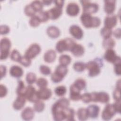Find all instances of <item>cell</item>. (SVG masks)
<instances>
[{
	"label": "cell",
	"mask_w": 121,
	"mask_h": 121,
	"mask_svg": "<svg viewBox=\"0 0 121 121\" xmlns=\"http://www.w3.org/2000/svg\"><path fill=\"white\" fill-rule=\"evenodd\" d=\"M80 20L83 25L86 28L97 27L101 24V20L97 17H94L86 13H82L80 16Z\"/></svg>",
	"instance_id": "1"
},
{
	"label": "cell",
	"mask_w": 121,
	"mask_h": 121,
	"mask_svg": "<svg viewBox=\"0 0 121 121\" xmlns=\"http://www.w3.org/2000/svg\"><path fill=\"white\" fill-rule=\"evenodd\" d=\"M76 42L71 38H66L58 41L56 44V50L59 52L61 53L65 51H70Z\"/></svg>",
	"instance_id": "2"
},
{
	"label": "cell",
	"mask_w": 121,
	"mask_h": 121,
	"mask_svg": "<svg viewBox=\"0 0 121 121\" xmlns=\"http://www.w3.org/2000/svg\"><path fill=\"white\" fill-rule=\"evenodd\" d=\"M11 43L10 40L7 38H2L0 42V59H6L9 56Z\"/></svg>",
	"instance_id": "3"
},
{
	"label": "cell",
	"mask_w": 121,
	"mask_h": 121,
	"mask_svg": "<svg viewBox=\"0 0 121 121\" xmlns=\"http://www.w3.org/2000/svg\"><path fill=\"white\" fill-rule=\"evenodd\" d=\"M102 63L100 60H90L86 63V69L88 70V75L94 77L98 75L101 71Z\"/></svg>",
	"instance_id": "4"
},
{
	"label": "cell",
	"mask_w": 121,
	"mask_h": 121,
	"mask_svg": "<svg viewBox=\"0 0 121 121\" xmlns=\"http://www.w3.org/2000/svg\"><path fill=\"white\" fill-rule=\"evenodd\" d=\"M83 7V13L89 14L96 13L98 9V5L95 2H91L89 0H80Z\"/></svg>",
	"instance_id": "5"
},
{
	"label": "cell",
	"mask_w": 121,
	"mask_h": 121,
	"mask_svg": "<svg viewBox=\"0 0 121 121\" xmlns=\"http://www.w3.org/2000/svg\"><path fill=\"white\" fill-rule=\"evenodd\" d=\"M104 58L108 62L112 63L113 64L121 62L120 57L116 54L115 51L112 49L106 50L104 54Z\"/></svg>",
	"instance_id": "6"
},
{
	"label": "cell",
	"mask_w": 121,
	"mask_h": 121,
	"mask_svg": "<svg viewBox=\"0 0 121 121\" xmlns=\"http://www.w3.org/2000/svg\"><path fill=\"white\" fill-rule=\"evenodd\" d=\"M25 97L28 101L34 103L39 100L37 95V90H36L35 88L31 85H29L26 86Z\"/></svg>",
	"instance_id": "7"
},
{
	"label": "cell",
	"mask_w": 121,
	"mask_h": 121,
	"mask_svg": "<svg viewBox=\"0 0 121 121\" xmlns=\"http://www.w3.org/2000/svg\"><path fill=\"white\" fill-rule=\"evenodd\" d=\"M41 50V47L38 44L33 43L26 50L24 55L31 60L40 52Z\"/></svg>",
	"instance_id": "8"
},
{
	"label": "cell",
	"mask_w": 121,
	"mask_h": 121,
	"mask_svg": "<svg viewBox=\"0 0 121 121\" xmlns=\"http://www.w3.org/2000/svg\"><path fill=\"white\" fill-rule=\"evenodd\" d=\"M115 113L116 112L112 104H107L102 112V118L104 121L110 120Z\"/></svg>",
	"instance_id": "9"
},
{
	"label": "cell",
	"mask_w": 121,
	"mask_h": 121,
	"mask_svg": "<svg viewBox=\"0 0 121 121\" xmlns=\"http://www.w3.org/2000/svg\"><path fill=\"white\" fill-rule=\"evenodd\" d=\"M117 23V17L113 14L107 15L104 18V26L112 29L114 27Z\"/></svg>",
	"instance_id": "10"
},
{
	"label": "cell",
	"mask_w": 121,
	"mask_h": 121,
	"mask_svg": "<svg viewBox=\"0 0 121 121\" xmlns=\"http://www.w3.org/2000/svg\"><path fill=\"white\" fill-rule=\"evenodd\" d=\"M80 10L78 5L75 2H71L68 4L66 7V12L70 16H77Z\"/></svg>",
	"instance_id": "11"
},
{
	"label": "cell",
	"mask_w": 121,
	"mask_h": 121,
	"mask_svg": "<svg viewBox=\"0 0 121 121\" xmlns=\"http://www.w3.org/2000/svg\"><path fill=\"white\" fill-rule=\"evenodd\" d=\"M70 35L77 39H80L83 36V31L81 28L78 25H71L69 28Z\"/></svg>",
	"instance_id": "12"
},
{
	"label": "cell",
	"mask_w": 121,
	"mask_h": 121,
	"mask_svg": "<svg viewBox=\"0 0 121 121\" xmlns=\"http://www.w3.org/2000/svg\"><path fill=\"white\" fill-rule=\"evenodd\" d=\"M37 94L39 100H46L51 97L52 92L50 88L46 87L39 88V89L37 90Z\"/></svg>",
	"instance_id": "13"
},
{
	"label": "cell",
	"mask_w": 121,
	"mask_h": 121,
	"mask_svg": "<svg viewBox=\"0 0 121 121\" xmlns=\"http://www.w3.org/2000/svg\"><path fill=\"white\" fill-rule=\"evenodd\" d=\"M69 98L73 101H78L81 99V95L80 90L78 89L73 84L71 85L69 88Z\"/></svg>",
	"instance_id": "14"
},
{
	"label": "cell",
	"mask_w": 121,
	"mask_h": 121,
	"mask_svg": "<svg viewBox=\"0 0 121 121\" xmlns=\"http://www.w3.org/2000/svg\"><path fill=\"white\" fill-rule=\"evenodd\" d=\"M47 12L50 19L55 20L61 16L62 13V8L55 6L47 10Z\"/></svg>",
	"instance_id": "15"
},
{
	"label": "cell",
	"mask_w": 121,
	"mask_h": 121,
	"mask_svg": "<svg viewBox=\"0 0 121 121\" xmlns=\"http://www.w3.org/2000/svg\"><path fill=\"white\" fill-rule=\"evenodd\" d=\"M34 110L30 107L25 108L21 112V116L25 121H30L32 120L34 117Z\"/></svg>",
	"instance_id": "16"
},
{
	"label": "cell",
	"mask_w": 121,
	"mask_h": 121,
	"mask_svg": "<svg viewBox=\"0 0 121 121\" xmlns=\"http://www.w3.org/2000/svg\"><path fill=\"white\" fill-rule=\"evenodd\" d=\"M86 110L89 117L95 119L98 117L100 112V108L98 105L96 104L89 105L86 108Z\"/></svg>",
	"instance_id": "17"
},
{
	"label": "cell",
	"mask_w": 121,
	"mask_h": 121,
	"mask_svg": "<svg viewBox=\"0 0 121 121\" xmlns=\"http://www.w3.org/2000/svg\"><path fill=\"white\" fill-rule=\"evenodd\" d=\"M104 10L108 14H112L113 13L115 9V0H106L104 1Z\"/></svg>",
	"instance_id": "18"
},
{
	"label": "cell",
	"mask_w": 121,
	"mask_h": 121,
	"mask_svg": "<svg viewBox=\"0 0 121 121\" xmlns=\"http://www.w3.org/2000/svg\"><path fill=\"white\" fill-rule=\"evenodd\" d=\"M26 98L23 96H19L17 97L13 103V107L16 110H21L26 103Z\"/></svg>",
	"instance_id": "19"
},
{
	"label": "cell",
	"mask_w": 121,
	"mask_h": 121,
	"mask_svg": "<svg viewBox=\"0 0 121 121\" xmlns=\"http://www.w3.org/2000/svg\"><path fill=\"white\" fill-rule=\"evenodd\" d=\"M9 73L12 77L18 78L23 75V70L19 66L13 65L10 68Z\"/></svg>",
	"instance_id": "20"
},
{
	"label": "cell",
	"mask_w": 121,
	"mask_h": 121,
	"mask_svg": "<svg viewBox=\"0 0 121 121\" xmlns=\"http://www.w3.org/2000/svg\"><path fill=\"white\" fill-rule=\"evenodd\" d=\"M56 57V53L55 51L52 49L47 50L44 54L43 59L45 62L52 63L53 62Z\"/></svg>",
	"instance_id": "21"
},
{
	"label": "cell",
	"mask_w": 121,
	"mask_h": 121,
	"mask_svg": "<svg viewBox=\"0 0 121 121\" xmlns=\"http://www.w3.org/2000/svg\"><path fill=\"white\" fill-rule=\"evenodd\" d=\"M46 33L48 35L52 38H56L60 35V29L54 26H49L47 28Z\"/></svg>",
	"instance_id": "22"
},
{
	"label": "cell",
	"mask_w": 121,
	"mask_h": 121,
	"mask_svg": "<svg viewBox=\"0 0 121 121\" xmlns=\"http://www.w3.org/2000/svg\"><path fill=\"white\" fill-rule=\"evenodd\" d=\"M71 52L76 57L82 56L85 52L84 47L80 44L76 43L70 50Z\"/></svg>",
	"instance_id": "23"
},
{
	"label": "cell",
	"mask_w": 121,
	"mask_h": 121,
	"mask_svg": "<svg viewBox=\"0 0 121 121\" xmlns=\"http://www.w3.org/2000/svg\"><path fill=\"white\" fill-rule=\"evenodd\" d=\"M110 100L109 94L104 91L96 92V102L108 103Z\"/></svg>",
	"instance_id": "24"
},
{
	"label": "cell",
	"mask_w": 121,
	"mask_h": 121,
	"mask_svg": "<svg viewBox=\"0 0 121 121\" xmlns=\"http://www.w3.org/2000/svg\"><path fill=\"white\" fill-rule=\"evenodd\" d=\"M77 115L78 119L81 121H84L86 120L88 117L86 108H80L77 112Z\"/></svg>",
	"instance_id": "25"
},
{
	"label": "cell",
	"mask_w": 121,
	"mask_h": 121,
	"mask_svg": "<svg viewBox=\"0 0 121 121\" xmlns=\"http://www.w3.org/2000/svg\"><path fill=\"white\" fill-rule=\"evenodd\" d=\"M64 112L65 115V120L69 121H75V112L74 109L68 107L64 109Z\"/></svg>",
	"instance_id": "26"
},
{
	"label": "cell",
	"mask_w": 121,
	"mask_h": 121,
	"mask_svg": "<svg viewBox=\"0 0 121 121\" xmlns=\"http://www.w3.org/2000/svg\"><path fill=\"white\" fill-rule=\"evenodd\" d=\"M115 42L114 40L111 37L104 38L102 45L103 47L106 50L108 49H112V48L115 46Z\"/></svg>",
	"instance_id": "27"
},
{
	"label": "cell",
	"mask_w": 121,
	"mask_h": 121,
	"mask_svg": "<svg viewBox=\"0 0 121 121\" xmlns=\"http://www.w3.org/2000/svg\"><path fill=\"white\" fill-rule=\"evenodd\" d=\"M26 86H25L24 82L21 80L18 81V85L16 89V93L17 95L23 96L25 97V94L26 91Z\"/></svg>",
	"instance_id": "28"
},
{
	"label": "cell",
	"mask_w": 121,
	"mask_h": 121,
	"mask_svg": "<svg viewBox=\"0 0 121 121\" xmlns=\"http://www.w3.org/2000/svg\"><path fill=\"white\" fill-rule=\"evenodd\" d=\"M55 103L57 104L62 109H65L69 106L70 103L69 100L67 98L62 97L57 100Z\"/></svg>",
	"instance_id": "29"
},
{
	"label": "cell",
	"mask_w": 121,
	"mask_h": 121,
	"mask_svg": "<svg viewBox=\"0 0 121 121\" xmlns=\"http://www.w3.org/2000/svg\"><path fill=\"white\" fill-rule=\"evenodd\" d=\"M71 60V57L67 54H62L60 56L59 59L60 64L66 66L70 63Z\"/></svg>",
	"instance_id": "30"
},
{
	"label": "cell",
	"mask_w": 121,
	"mask_h": 121,
	"mask_svg": "<svg viewBox=\"0 0 121 121\" xmlns=\"http://www.w3.org/2000/svg\"><path fill=\"white\" fill-rule=\"evenodd\" d=\"M45 108V104L43 102L39 100L36 102L34 103V104L33 105V109L35 111L40 112L43 111Z\"/></svg>",
	"instance_id": "31"
},
{
	"label": "cell",
	"mask_w": 121,
	"mask_h": 121,
	"mask_svg": "<svg viewBox=\"0 0 121 121\" xmlns=\"http://www.w3.org/2000/svg\"><path fill=\"white\" fill-rule=\"evenodd\" d=\"M36 12H39L42 10L43 8V3L40 0H34L30 3Z\"/></svg>",
	"instance_id": "32"
},
{
	"label": "cell",
	"mask_w": 121,
	"mask_h": 121,
	"mask_svg": "<svg viewBox=\"0 0 121 121\" xmlns=\"http://www.w3.org/2000/svg\"><path fill=\"white\" fill-rule=\"evenodd\" d=\"M54 71L64 77L68 73V69L66 66H64L60 64L56 67Z\"/></svg>",
	"instance_id": "33"
},
{
	"label": "cell",
	"mask_w": 121,
	"mask_h": 121,
	"mask_svg": "<svg viewBox=\"0 0 121 121\" xmlns=\"http://www.w3.org/2000/svg\"><path fill=\"white\" fill-rule=\"evenodd\" d=\"M73 84L80 91L84 89L86 86V81L81 78L77 79L73 83Z\"/></svg>",
	"instance_id": "34"
},
{
	"label": "cell",
	"mask_w": 121,
	"mask_h": 121,
	"mask_svg": "<svg viewBox=\"0 0 121 121\" xmlns=\"http://www.w3.org/2000/svg\"><path fill=\"white\" fill-rule=\"evenodd\" d=\"M73 68L77 72H82L86 69V63L82 61H77L73 64Z\"/></svg>",
	"instance_id": "35"
},
{
	"label": "cell",
	"mask_w": 121,
	"mask_h": 121,
	"mask_svg": "<svg viewBox=\"0 0 121 121\" xmlns=\"http://www.w3.org/2000/svg\"><path fill=\"white\" fill-rule=\"evenodd\" d=\"M26 82L29 85H31L34 83L37 80L36 75L32 72H28L26 75Z\"/></svg>",
	"instance_id": "36"
},
{
	"label": "cell",
	"mask_w": 121,
	"mask_h": 121,
	"mask_svg": "<svg viewBox=\"0 0 121 121\" xmlns=\"http://www.w3.org/2000/svg\"><path fill=\"white\" fill-rule=\"evenodd\" d=\"M37 16L40 19L41 22H46L50 19L47 11L42 10L38 13Z\"/></svg>",
	"instance_id": "37"
},
{
	"label": "cell",
	"mask_w": 121,
	"mask_h": 121,
	"mask_svg": "<svg viewBox=\"0 0 121 121\" xmlns=\"http://www.w3.org/2000/svg\"><path fill=\"white\" fill-rule=\"evenodd\" d=\"M112 29L105 26H104L101 28L100 31V34L104 38L110 37L112 35Z\"/></svg>",
	"instance_id": "38"
},
{
	"label": "cell",
	"mask_w": 121,
	"mask_h": 121,
	"mask_svg": "<svg viewBox=\"0 0 121 121\" xmlns=\"http://www.w3.org/2000/svg\"><path fill=\"white\" fill-rule=\"evenodd\" d=\"M41 22L37 15H35L31 17L29 20V25L32 27L38 26Z\"/></svg>",
	"instance_id": "39"
},
{
	"label": "cell",
	"mask_w": 121,
	"mask_h": 121,
	"mask_svg": "<svg viewBox=\"0 0 121 121\" xmlns=\"http://www.w3.org/2000/svg\"><path fill=\"white\" fill-rule=\"evenodd\" d=\"M66 88L64 86H59L54 89L55 94L59 96H63L66 93Z\"/></svg>",
	"instance_id": "40"
},
{
	"label": "cell",
	"mask_w": 121,
	"mask_h": 121,
	"mask_svg": "<svg viewBox=\"0 0 121 121\" xmlns=\"http://www.w3.org/2000/svg\"><path fill=\"white\" fill-rule=\"evenodd\" d=\"M24 12L26 16L31 17L35 15L36 13L30 4H27L25 6L24 8Z\"/></svg>",
	"instance_id": "41"
},
{
	"label": "cell",
	"mask_w": 121,
	"mask_h": 121,
	"mask_svg": "<svg viewBox=\"0 0 121 121\" xmlns=\"http://www.w3.org/2000/svg\"><path fill=\"white\" fill-rule=\"evenodd\" d=\"M21 56H22L20 54L19 52L16 49H14L12 50V52H11L10 55V58L12 60L18 62L21 59Z\"/></svg>",
	"instance_id": "42"
},
{
	"label": "cell",
	"mask_w": 121,
	"mask_h": 121,
	"mask_svg": "<svg viewBox=\"0 0 121 121\" xmlns=\"http://www.w3.org/2000/svg\"><path fill=\"white\" fill-rule=\"evenodd\" d=\"M36 85L39 87V88L46 87L48 85V81L44 78H38L36 81Z\"/></svg>",
	"instance_id": "43"
},
{
	"label": "cell",
	"mask_w": 121,
	"mask_h": 121,
	"mask_svg": "<svg viewBox=\"0 0 121 121\" xmlns=\"http://www.w3.org/2000/svg\"><path fill=\"white\" fill-rule=\"evenodd\" d=\"M64 78V77L55 71L51 75L52 81L54 83H59Z\"/></svg>",
	"instance_id": "44"
},
{
	"label": "cell",
	"mask_w": 121,
	"mask_h": 121,
	"mask_svg": "<svg viewBox=\"0 0 121 121\" xmlns=\"http://www.w3.org/2000/svg\"><path fill=\"white\" fill-rule=\"evenodd\" d=\"M19 62L25 67H28L31 64V60L26 56H22Z\"/></svg>",
	"instance_id": "45"
},
{
	"label": "cell",
	"mask_w": 121,
	"mask_h": 121,
	"mask_svg": "<svg viewBox=\"0 0 121 121\" xmlns=\"http://www.w3.org/2000/svg\"><path fill=\"white\" fill-rule=\"evenodd\" d=\"M40 71L41 73L44 75H48L51 73L50 68L48 66L44 65H42L40 66Z\"/></svg>",
	"instance_id": "46"
},
{
	"label": "cell",
	"mask_w": 121,
	"mask_h": 121,
	"mask_svg": "<svg viewBox=\"0 0 121 121\" xmlns=\"http://www.w3.org/2000/svg\"><path fill=\"white\" fill-rule=\"evenodd\" d=\"M81 99L85 103H89L92 101L91 95L90 93H85L81 95Z\"/></svg>",
	"instance_id": "47"
},
{
	"label": "cell",
	"mask_w": 121,
	"mask_h": 121,
	"mask_svg": "<svg viewBox=\"0 0 121 121\" xmlns=\"http://www.w3.org/2000/svg\"><path fill=\"white\" fill-rule=\"evenodd\" d=\"M120 90L121 88L116 87L113 92V97L115 101L121 100Z\"/></svg>",
	"instance_id": "48"
},
{
	"label": "cell",
	"mask_w": 121,
	"mask_h": 121,
	"mask_svg": "<svg viewBox=\"0 0 121 121\" xmlns=\"http://www.w3.org/2000/svg\"><path fill=\"white\" fill-rule=\"evenodd\" d=\"M10 31L9 26L6 25H1L0 26V33L1 35H4L8 34Z\"/></svg>",
	"instance_id": "49"
},
{
	"label": "cell",
	"mask_w": 121,
	"mask_h": 121,
	"mask_svg": "<svg viewBox=\"0 0 121 121\" xmlns=\"http://www.w3.org/2000/svg\"><path fill=\"white\" fill-rule=\"evenodd\" d=\"M8 92V90L5 86L2 84L0 85V97L1 98L6 95Z\"/></svg>",
	"instance_id": "50"
},
{
	"label": "cell",
	"mask_w": 121,
	"mask_h": 121,
	"mask_svg": "<svg viewBox=\"0 0 121 121\" xmlns=\"http://www.w3.org/2000/svg\"><path fill=\"white\" fill-rule=\"evenodd\" d=\"M120 104H121V100L115 101V102L112 104L116 113H121Z\"/></svg>",
	"instance_id": "51"
},
{
	"label": "cell",
	"mask_w": 121,
	"mask_h": 121,
	"mask_svg": "<svg viewBox=\"0 0 121 121\" xmlns=\"http://www.w3.org/2000/svg\"><path fill=\"white\" fill-rule=\"evenodd\" d=\"M114 72L117 75H121V62L116 63L114 64Z\"/></svg>",
	"instance_id": "52"
},
{
	"label": "cell",
	"mask_w": 121,
	"mask_h": 121,
	"mask_svg": "<svg viewBox=\"0 0 121 121\" xmlns=\"http://www.w3.org/2000/svg\"><path fill=\"white\" fill-rule=\"evenodd\" d=\"M0 76H1V79L5 76L6 74V71H7V68L4 65H1L0 66Z\"/></svg>",
	"instance_id": "53"
},
{
	"label": "cell",
	"mask_w": 121,
	"mask_h": 121,
	"mask_svg": "<svg viewBox=\"0 0 121 121\" xmlns=\"http://www.w3.org/2000/svg\"><path fill=\"white\" fill-rule=\"evenodd\" d=\"M54 4L55 5V6H57L58 7L62 8V7L64 5V1L63 0H56L53 1Z\"/></svg>",
	"instance_id": "54"
},
{
	"label": "cell",
	"mask_w": 121,
	"mask_h": 121,
	"mask_svg": "<svg viewBox=\"0 0 121 121\" xmlns=\"http://www.w3.org/2000/svg\"><path fill=\"white\" fill-rule=\"evenodd\" d=\"M113 34L114 36L116 38H121V29L120 28L116 29L113 32Z\"/></svg>",
	"instance_id": "55"
},
{
	"label": "cell",
	"mask_w": 121,
	"mask_h": 121,
	"mask_svg": "<svg viewBox=\"0 0 121 121\" xmlns=\"http://www.w3.org/2000/svg\"><path fill=\"white\" fill-rule=\"evenodd\" d=\"M42 1L43 2V4L46 5H50L51 3L52 2V0H43Z\"/></svg>",
	"instance_id": "56"
},
{
	"label": "cell",
	"mask_w": 121,
	"mask_h": 121,
	"mask_svg": "<svg viewBox=\"0 0 121 121\" xmlns=\"http://www.w3.org/2000/svg\"><path fill=\"white\" fill-rule=\"evenodd\" d=\"M116 87L121 88V80L119 79L118 81H117L116 84Z\"/></svg>",
	"instance_id": "57"
}]
</instances>
